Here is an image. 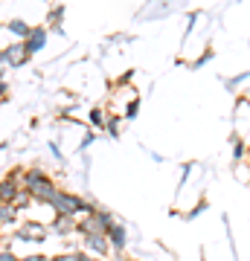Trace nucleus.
Instances as JSON below:
<instances>
[{
	"instance_id": "nucleus-25",
	"label": "nucleus",
	"mask_w": 250,
	"mask_h": 261,
	"mask_svg": "<svg viewBox=\"0 0 250 261\" xmlns=\"http://www.w3.org/2000/svg\"><path fill=\"white\" fill-rule=\"evenodd\" d=\"M9 70V61H6V53H3V47H0V79H3V73Z\"/></svg>"
},
{
	"instance_id": "nucleus-21",
	"label": "nucleus",
	"mask_w": 250,
	"mask_h": 261,
	"mask_svg": "<svg viewBox=\"0 0 250 261\" xmlns=\"http://www.w3.org/2000/svg\"><path fill=\"white\" fill-rule=\"evenodd\" d=\"M18 261H50V258L41 255V252H27V255H18Z\"/></svg>"
},
{
	"instance_id": "nucleus-6",
	"label": "nucleus",
	"mask_w": 250,
	"mask_h": 261,
	"mask_svg": "<svg viewBox=\"0 0 250 261\" xmlns=\"http://www.w3.org/2000/svg\"><path fill=\"white\" fill-rule=\"evenodd\" d=\"M3 53H6V61H9V70H18V67H27L29 64V53L27 47H24V41H18V44H9V47H3Z\"/></svg>"
},
{
	"instance_id": "nucleus-8",
	"label": "nucleus",
	"mask_w": 250,
	"mask_h": 261,
	"mask_svg": "<svg viewBox=\"0 0 250 261\" xmlns=\"http://www.w3.org/2000/svg\"><path fill=\"white\" fill-rule=\"evenodd\" d=\"M50 235H56V238H67V235L76 232V218H67V215H56L53 221H50Z\"/></svg>"
},
{
	"instance_id": "nucleus-15",
	"label": "nucleus",
	"mask_w": 250,
	"mask_h": 261,
	"mask_svg": "<svg viewBox=\"0 0 250 261\" xmlns=\"http://www.w3.org/2000/svg\"><path fill=\"white\" fill-rule=\"evenodd\" d=\"M6 177L12 180V183H18L20 189H27V168L24 166H15V168H9V174Z\"/></svg>"
},
{
	"instance_id": "nucleus-27",
	"label": "nucleus",
	"mask_w": 250,
	"mask_h": 261,
	"mask_svg": "<svg viewBox=\"0 0 250 261\" xmlns=\"http://www.w3.org/2000/svg\"><path fill=\"white\" fill-rule=\"evenodd\" d=\"M201 212H204V203H198V206H195V209H192V212L186 215V218H189V221H192V218H198V215H201Z\"/></svg>"
},
{
	"instance_id": "nucleus-3",
	"label": "nucleus",
	"mask_w": 250,
	"mask_h": 261,
	"mask_svg": "<svg viewBox=\"0 0 250 261\" xmlns=\"http://www.w3.org/2000/svg\"><path fill=\"white\" fill-rule=\"evenodd\" d=\"M15 241H27V244H41L50 238V226L41 224V221H27V224H20L15 232H12Z\"/></svg>"
},
{
	"instance_id": "nucleus-26",
	"label": "nucleus",
	"mask_w": 250,
	"mask_h": 261,
	"mask_svg": "<svg viewBox=\"0 0 250 261\" xmlns=\"http://www.w3.org/2000/svg\"><path fill=\"white\" fill-rule=\"evenodd\" d=\"M6 99H9V84H3V82H0V105L6 102Z\"/></svg>"
},
{
	"instance_id": "nucleus-5",
	"label": "nucleus",
	"mask_w": 250,
	"mask_h": 261,
	"mask_svg": "<svg viewBox=\"0 0 250 261\" xmlns=\"http://www.w3.org/2000/svg\"><path fill=\"white\" fill-rule=\"evenodd\" d=\"M105 235H108L111 252L117 255V258H122V252H125V244H128V229H125V224H120V221H117V224H113Z\"/></svg>"
},
{
	"instance_id": "nucleus-20",
	"label": "nucleus",
	"mask_w": 250,
	"mask_h": 261,
	"mask_svg": "<svg viewBox=\"0 0 250 261\" xmlns=\"http://www.w3.org/2000/svg\"><path fill=\"white\" fill-rule=\"evenodd\" d=\"M93 142H96V134H93V130H87V134H84V140L79 142V151H87Z\"/></svg>"
},
{
	"instance_id": "nucleus-16",
	"label": "nucleus",
	"mask_w": 250,
	"mask_h": 261,
	"mask_svg": "<svg viewBox=\"0 0 250 261\" xmlns=\"http://www.w3.org/2000/svg\"><path fill=\"white\" fill-rule=\"evenodd\" d=\"M247 154H250L247 145H244L239 137H233V160H247Z\"/></svg>"
},
{
	"instance_id": "nucleus-18",
	"label": "nucleus",
	"mask_w": 250,
	"mask_h": 261,
	"mask_svg": "<svg viewBox=\"0 0 250 261\" xmlns=\"http://www.w3.org/2000/svg\"><path fill=\"white\" fill-rule=\"evenodd\" d=\"M29 203H32V197H29V192H27V189H20V192H18V197H15V203H12V206H15L18 212H24V209H27Z\"/></svg>"
},
{
	"instance_id": "nucleus-30",
	"label": "nucleus",
	"mask_w": 250,
	"mask_h": 261,
	"mask_svg": "<svg viewBox=\"0 0 250 261\" xmlns=\"http://www.w3.org/2000/svg\"><path fill=\"white\" fill-rule=\"evenodd\" d=\"M0 247H3V241H0Z\"/></svg>"
},
{
	"instance_id": "nucleus-24",
	"label": "nucleus",
	"mask_w": 250,
	"mask_h": 261,
	"mask_svg": "<svg viewBox=\"0 0 250 261\" xmlns=\"http://www.w3.org/2000/svg\"><path fill=\"white\" fill-rule=\"evenodd\" d=\"M50 151H53V157H56V163H64V154H61V148H58L56 142H50Z\"/></svg>"
},
{
	"instance_id": "nucleus-22",
	"label": "nucleus",
	"mask_w": 250,
	"mask_h": 261,
	"mask_svg": "<svg viewBox=\"0 0 250 261\" xmlns=\"http://www.w3.org/2000/svg\"><path fill=\"white\" fill-rule=\"evenodd\" d=\"M0 261H18V255H15L9 247H0Z\"/></svg>"
},
{
	"instance_id": "nucleus-29",
	"label": "nucleus",
	"mask_w": 250,
	"mask_h": 261,
	"mask_svg": "<svg viewBox=\"0 0 250 261\" xmlns=\"http://www.w3.org/2000/svg\"><path fill=\"white\" fill-rule=\"evenodd\" d=\"M247 163H250V154H247Z\"/></svg>"
},
{
	"instance_id": "nucleus-9",
	"label": "nucleus",
	"mask_w": 250,
	"mask_h": 261,
	"mask_svg": "<svg viewBox=\"0 0 250 261\" xmlns=\"http://www.w3.org/2000/svg\"><path fill=\"white\" fill-rule=\"evenodd\" d=\"M3 29H6L9 35H15L18 41H27L29 32H32V23H29V20H24V18H12V20H6V23H3Z\"/></svg>"
},
{
	"instance_id": "nucleus-28",
	"label": "nucleus",
	"mask_w": 250,
	"mask_h": 261,
	"mask_svg": "<svg viewBox=\"0 0 250 261\" xmlns=\"http://www.w3.org/2000/svg\"><path fill=\"white\" fill-rule=\"evenodd\" d=\"M120 261H131V258H120Z\"/></svg>"
},
{
	"instance_id": "nucleus-7",
	"label": "nucleus",
	"mask_w": 250,
	"mask_h": 261,
	"mask_svg": "<svg viewBox=\"0 0 250 261\" xmlns=\"http://www.w3.org/2000/svg\"><path fill=\"white\" fill-rule=\"evenodd\" d=\"M47 38H50V29L47 27H32L29 38L24 41V47H27L29 56H35V53H41V49L47 47Z\"/></svg>"
},
{
	"instance_id": "nucleus-4",
	"label": "nucleus",
	"mask_w": 250,
	"mask_h": 261,
	"mask_svg": "<svg viewBox=\"0 0 250 261\" xmlns=\"http://www.w3.org/2000/svg\"><path fill=\"white\" fill-rule=\"evenodd\" d=\"M82 250L90 255V258H108V255H113L111 252V244H108V235H84L82 238Z\"/></svg>"
},
{
	"instance_id": "nucleus-23",
	"label": "nucleus",
	"mask_w": 250,
	"mask_h": 261,
	"mask_svg": "<svg viewBox=\"0 0 250 261\" xmlns=\"http://www.w3.org/2000/svg\"><path fill=\"white\" fill-rule=\"evenodd\" d=\"M210 58H213V49H207V53H204L201 58H195V61H192V67H201V64H207Z\"/></svg>"
},
{
	"instance_id": "nucleus-13",
	"label": "nucleus",
	"mask_w": 250,
	"mask_h": 261,
	"mask_svg": "<svg viewBox=\"0 0 250 261\" xmlns=\"http://www.w3.org/2000/svg\"><path fill=\"white\" fill-rule=\"evenodd\" d=\"M120 125H122V113H108V122H105V134L108 137H120Z\"/></svg>"
},
{
	"instance_id": "nucleus-14",
	"label": "nucleus",
	"mask_w": 250,
	"mask_h": 261,
	"mask_svg": "<svg viewBox=\"0 0 250 261\" xmlns=\"http://www.w3.org/2000/svg\"><path fill=\"white\" fill-rule=\"evenodd\" d=\"M50 261H90V255L84 250H70V252H58V255H53Z\"/></svg>"
},
{
	"instance_id": "nucleus-31",
	"label": "nucleus",
	"mask_w": 250,
	"mask_h": 261,
	"mask_svg": "<svg viewBox=\"0 0 250 261\" xmlns=\"http://www.w3.org/2000/svg\"><path fill=\"white\" fill-rule=\"evenodd\" d=\"M0 29H3V23H0Z\"/></svg>"
},
{
	"instance_id": "nucleus-19",
	"label": "nucleus",
	"mask_w": 250,
	"mask_h": 261,
	"mask_svg": "<svg viewBox=\"0 0 250 261\" xmlns=\"http://www.w3.org/2000/svg\"><path fill=\"white\" fill-rule=\"evenodd\" d=\"M140 113V99H131L128 105H125V113H122V119H134Z\"/></svg>"
},
{
	"instance_id": "nucleus-10",
	"label": "nucleus",
	"mask_w": 250,
	"mask_h": 261,
	"mask_svg": "<svg viewBox=\"0 0 250 261\" xmlns=\"http://www.w3.org/2000/svg\"><path fill=\"white\" fill-rule=\"evenodd\" d=\"M18 192H20L18 183H12L9 177H3V180H0V203H15Z\"/></svg>"
},
{
	"instance_id": "nucleus-11",
	"label": "nucleus",
	"mask_w": 250,
	"mask_h": 261,
	"mask_svg": "<svg viewBox=\"0 0 250 261\" xmlns=\"http://www.w3.org/2000/svg\"><path fill=\"white\" fill-rule=\"evenodd\" d=\"M18 224V209L12 203H0V229H9Z\"/></svg>"
},
{
	"instance_id": "nucleus-1",
	"label": "nucleus",
	"mask_w": 250,
	"mask_h": 261,
	"mask_svg": "<svg viewBox=\"0 0 250 261\" xmlns=\"http://www.w3.org/2000/svg\"><path fill=\"white\" fill-rule=\"evenodd\" d=\"M27 192H29V197H32L35 203L50 206V203H53V197L58 195V183L47 174L44 168L29 166L27 168Z\"/></svg>"
},
{
	"instance_id": "nucleus-17",
	"label": "nucleus",
	"mask_w": 250,
	"mask_h": 261,
	"mask_svg": "<svg viewBox=\"0 0 250 261\" xmlns=\"http://www.w3.org/2000/svg\"><path fill=\"white\" fill-rule=\"evenodd\" d=\"M61 18H64V6H56V9L50 12V18H47L50 20V27L56 29V32H61Z\"/></svg>"
},
{
	"instance_id": "nucleus-2",
	"label": "nucleus",
	"mask_w": 250,
	"mask_h": 261,
	"mask_svg": "<svg viewBox=\"0 0 250 261\" xmlns=\"http://www.w3.org/2000/svg\"><path fill=\"white\" fill-rule=\"evenodd\" d=\"M50 209L56 215H67V218H84V215L96 212L99 206L93 203V200H87V197L76 195V192H64V189H58V195L53 197V203H50Z\"/></svg>"
},
{
	"instance_id": "nucleus-12",
	"label": "nucleus",
	"mask_w": 250,
	"mask_h": 261,
	"mask_svg": "<svg viewBox=\"0 0 250 261\" xmlns=\"http://www.w3.org/2000/svg\"><path fill=\"white\" fill-rule=\"evenodd\" d=\"M87 122H90L93 130H105V122H108V113H105V108H90V113H87Z\"/></svg>"
}]
</instances>
